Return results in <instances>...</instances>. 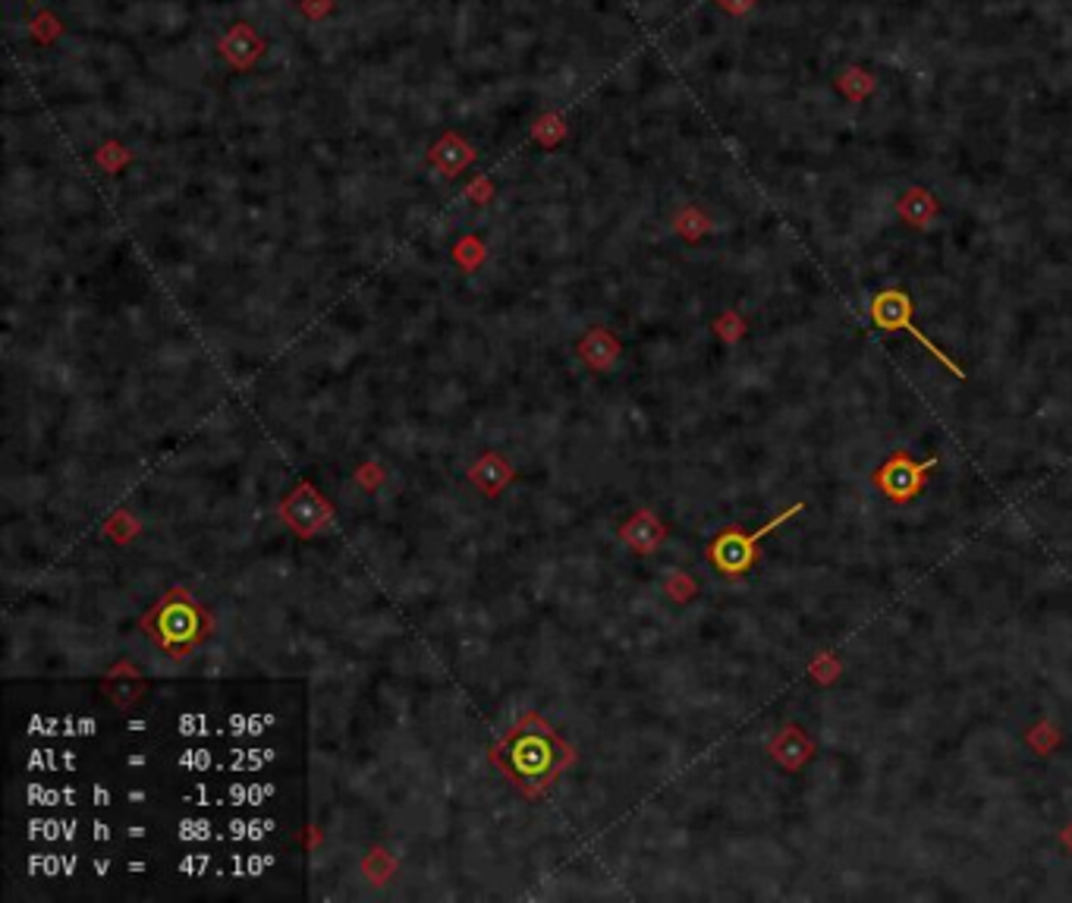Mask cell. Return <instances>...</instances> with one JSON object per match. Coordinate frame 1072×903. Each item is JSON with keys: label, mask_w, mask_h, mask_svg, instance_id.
<instances>
[{"label": "cell", "mask_w": 1072, "mask_h": 903, "mask_svg": "<svg viewBox=\"0 0 1072 903\" xmlns=\"http://www.w3.org/2000/svg\"><path fill=\"white\" fill-rule=\"evenodd\" d=\"M786 517H790V513L777 517L771 526L758 529V532H755V535H748V539H739V535H726V539H721V542L714 545V560L721 564L726 574H739V570H746L748 560H751V545H755L761 535H768L773 526H780Z\"/></svg>", "instance_id": "1"}, {"label": "cell", "mask_w": 1072, "mask_h": 903, "mask_svg": "<svg viewBox=\"0 0 1072 903\" xmlns=\"http://www.w3.org/2000/svg\"><path fill=\"white\" fill-rule=\"evenodd\" d=\"M193 629H196V614L189 607H167L164 617H161V636L164 642H186L193 639Z\"/></svg>", "instance_id": "2"}]
</instances>
